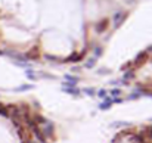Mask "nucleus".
Instances as JSON below:
<instances>
[{
  "mask_svg": "<svg viewBox=\"0 0 152 143\" xmlns=\"http://www.w3.org/2000/svg\"><path fill=\"white\" fill-rule=\"evenodd\" d=\"M111 105H112V99L105 97V102H104V103H100V105H99V108H100V109H108Z\"/></svg>",
  "mask_w": 152,
  "mask_h": 143,
  "instance_id": "obj_4",
  "label": "nucleus"
},
{
  "mask_svg": "<svg viewBox=\"0 0 152 143\" xmlns=\"http://www.w3.org/2000/svg\"><path fill=\"white\" fill-rule=\"evenodd\" d=\"M132 77H133V72L129 71L127 74H124V81H125V80H129V78H132Z\"/></svg>",
  "mask_w": 152,
  "mask_h": 143,
  "instance_id": "obj_7",
  "label": "nucleus"
},
{
  "mask_svg": "<svg viewBox=\"0 0 152 143\" xmlns=\"http://www.w3.org/2000/svg\"><path fill=\"white\" fill-rule=\"evenodd\" d=\"M124 18H125V16H124L123 12H117V14L114 15V27H115V28H117V27H120Z\"/></svg>",
  "mask_w": 152,
  "mask_h": 143,
  "instance_id": "obj_1",
  "label": "nucleus"
},
{
  "mask_svg": "<svg viewBox=\"0 0 152 143\" xmlns=\"http://www.w3.org/2000/svg\"><path fill=\"white\" fill-rule=\"evenodd\" d=\"M95 62H96V58H93V59H90V61H89V62L86 63V67H87V68H92L93 65H95Z\"/></svg>",
  "mask_w": 152,
  "mask_h": 143,
  "instance_id": "obj_5",
  "label": "nucleus"
},
{
  "mask_svg": "<svg viewBox=\"0 0 152 143\" xmlns=\"http://www.w3.org/2000/svg\"><path fill=\"white\" fill-rule=\"evenodd\" d=\"M100 97H106V90H99V93H97Z\"/></svg>",
  "mask_w": 152,
  "mask_h": 143,
  "instance_id": "obj_10",
  "label": "nucleus"
},
{
  "mask_svg": "<svg viewBox=\"0 0 152 143\" xmlns=\"http://www.w3.org/2000/svg\"><path fill=\"white\" fill-rule=\"evenodd\" d=\"M84 92H86V95H90V96L95 95V90H93V89H86Z\"/></svg>",
  "mask_w": 152,
  "mask_h": 143,
  "instance_id": "obj_8",
  "label": "nucleus"
},
{
  "mask_svg": "<svg viewBox=\"0 0 152 143\" xmlns=\"http://www.w3.org/2000/svg\"><path fill=\"white\" fill-rule=\"evenodd\" d=\"M120 93H121V92H120V89H114L112 92H111V95H112V96H118Z\"/></svg>",
  "mask_w": 152,
  "mask_h": 143,
  "instance_id": "obj_9",
  "label": "nucleus"
},
{
  "mask_svg": "<svg viewBox=\"0 0 152 143\" xmlns=\"http://www.w3.org/2000/svg\"><path fill=\"white\" fill-rule=\"evenodd\" d=\"M106 27H108V21L104 19V21H100V22L96 25V31H97V33H102V31L106 30Z\"/></svg>",
  "mask_w": 152,
  "mask_h": 143,
  "instance_id": "obj_2",
  "label": "nucleus"
},
{
  "mask_svg": "<svg viewBox=\"0 0 152 143\" xmlns=\"http://www.w3.org/2000/svg\"><path fill=\"white\" fill-rule=\"evenodd\" d=\"M31 87H33V86H21V87L16 89V90H18V92H22V90H30Z\"/></svg>",
  "mask_w": 152,
  "mask_h": 143,
  "instance_id": "obj_6",
  "label": "nucleus"
},
{
  "mask_svg": "<svg viewBox=\"0 0 152 143\" xmlns=\"http://www.w3.org/2000/svg\"><path fill=\"white\" fill-rule=\"evenodd\" d=\"M74 86H64V92H67V93H71V95H78L80 93V90H77V89H72Z\"/></svg>",
  "mask_w": 152,
  "mask_h": 143,
  "instance_id": "obj_3",
  "label": "nucleus"
}]
</instances>
